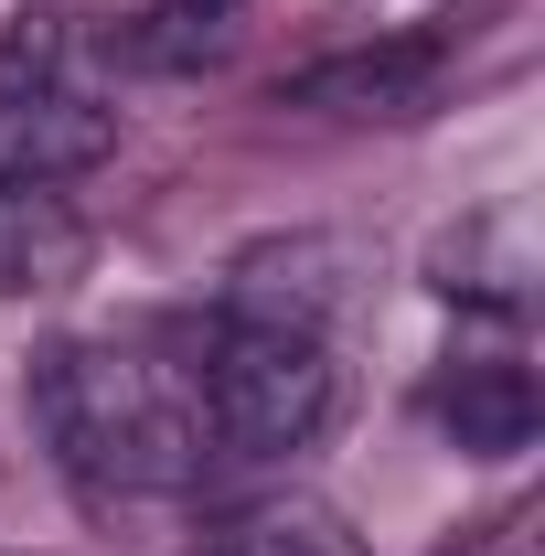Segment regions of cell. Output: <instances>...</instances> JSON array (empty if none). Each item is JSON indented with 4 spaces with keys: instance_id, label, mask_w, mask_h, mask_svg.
<instances>
[{
    "instance_id": "6da1fadb",
    "label": "cell",
    "mask_w": 545,
    "mask_h": 556,
    "mask_svg": "<svg viewBox=\"0 0 545 556\" xmlns=\"http://www.w3.org/2000/svg\"><path fill=\"white\" fill-rule=\"evenodd\" d=\"M22 407L43 460L86 503H161L204 482V407L193 353L150 332H65L22 364Z\"/></svg>"
},
{
    "instance_id": "7a4b0ae2",
    "label": "cell",
    "mask_w": 545,
    "mask_h": 556,
    "mask_svg": "<svg viewBox=\"0 0 545 556\" xmlns=\"http://www.w3.org/2000/svg\"><path fill=\"white\" fill-rule=\"evenodd\" d=\"M193 353V407H204V471H268L300 460L342 417V353L300 321H236L214 311L182 332Z\"/></svg>"
},
{
    "instance_id": "3957f363",
    "label": "cell",
    "mask_w": 545,
    "mask_h": 556,
    "mask_svg": "<svg viewBox=\"0 0 545 556\" xmlns=\"http://www.w3.org/2000/svg\"><path fill=\"white\" fill-rule=\"evenodd\" d=\"M118 150V108L65 75L54 33L0 43V182H75Z\"/></svg>"
},
{
    "instance_id": "277c9868",
    "label": "cell",
    "mask_w": 545,
    "mask_h": 556,
    "mask_svg": "<svg viewBox=\"0 0 545 556\" xmlns=\"http://www.w3.org/2000/svg\"><path fill=\"white\" fill-rule=\"evenodd\" d=\"M439 86H449V43L439 33H396V43H353V54L278 75L268 97L300 108V118H428Z\"/></svg>"
},
{
    "instance_id": "5b68a950",
    "label": "cell",
    "mask_w": 545,
    "mask_h": 556,
    "mask_svg": "<svg viewBox=\"0 0 545 556\" xmlns=\"http://www.w3.org/2000/svg\"><path fill=\"white\" fill-rule=\"evenodd\" d=\"M428 417H439V439L460 460H524L535 428H545V396H535V375L514 353H471V364H449L428 386Z\"/></svg>"
},
{
    "instance_id": "8992f818",
    "label": "cell",
    "mask_w": 545,
    "mask_h": 556,
    "mask_svg": "<svg viewBox=\"0 0 545 556\" xmlns=\"http://www.w3.org/2000/svg\"><path fill=\"white\" fill-rule=\"evenodd\" d=\"M428 278L449 300H471V311H524L535 300V225H524V204H492L471 225H449L428 247Z\"/></svg>"
},
{
    "instance_id": "52a82bcc",
    "label": "cell",
    "mask_w": 545,
    "mask_h": 556,
    "mask_svg": "<svg viewBox=\"0 0 545 556\" xmlns=\"http://www.w3.org/2000/svg\"><path fill=\"white\" fill-rule=\"evenodd\" d=\"M86 214L54 182H0V300H43L86 268Z\"/></svg>"
},
{
    "instance_id": "ba28073f",
    "label": "cell",
    "mask_w": 545,
    "mask_h": 556,
    "mask_svg": "<svg viewBox=\"0 0 545 556\" xmlns=\"http://www.w3.org/2000/svg\"><path fill=\"white\" fill-rule=\"evenodd\" d=\"M204 556H364V535L342 525L332 503H310V492H278V503H246Z\"/></svg>"
},
{
    "instance_id": "9c48e42d",
    "label": "cell",
    "mask_w": 545,
    "mask_h": 556,
    "mask_svg": "<svg viewBox=\"0 0 545 556\" xmlns=\"http://www.w3.org/2000/svg\"><path fill=\"white\" fill-rule=\"evenodd\" d=\"M193 11H236V0H193Z\"/></svg>"
},
{
    "instance_id": "30bf717a",
    "label": "cell",
    "mask_w": 545,
    "mask_h": 556,
    "mask_svg": "<svg viewBox=\"0 0 545 556\" xmlns=\"http://www.w3.org/2000/svg\"><path fill=\"white\" fill-rule=\"evenodd\" d=\"M0 556H11V546H0Z\"/></svg>"
}]
</instances>
